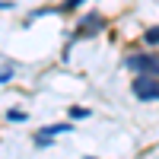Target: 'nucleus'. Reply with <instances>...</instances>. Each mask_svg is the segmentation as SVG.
<instances>
[{
    "mask_svg": "<svg viewBox=\"0 0 159 159\" xmlns=\"http://www.w3.org/2000/svg\"><path fill=\"white\" fill-rule=\"evenodd\" d=\"M134 96L143 99V102H150V99H159V80L153 73H140L134 80Z\"/></svg>",
    "mask_w": 159,
    "mask_h": 159,
    "instance_id": "obj_1",
    "label": "nucleus"
},
{
    "mask_svg": "<svg viewBox=\"0 0 159 159\" xmlns=\"http://www.w3.org/2000/svg\"><path fill=\"white\" fill-rule=\"evenodd\" d=\"M13 76V67H0V80H10Z\"/></svg>",
    "mask_w": 159,
    "mask_h": 159,
    "instance_id": "obj_6",
    "label": "nucleus"
},
{
    "mask_svg": "<svg viewBox=\"0 0 159 159\" xmlns=\"http://www.w3.org/2000/svg\"><path fill=\"white\" fill-rule=\"evenodd\" d=\"M76 3H83V0H67V3H64V7H61V10H64V13H70V10H73V7H76Z\"/></svg>",
    "mask_w": 159,
    "mask_h": 159,
    "instance_id": "obj_5",
    "label": "nucleus"
},
{
    "mask_svg": "<svg viewBox=\"0 0 159 159\" xmlns=\"http://www.w3.org/2000/svg\"><path fill=\"white\" fill-rule=\"evenodd\" d=\"M89 108H70V118H86Z\"/></svg>",
    "mask_w": 159,
    "mask_h": 159,
    "instance_id": "obj_4",
    "label": "nucleus"
},
{
    "mask_svg": "<svg viewBox=\"0 0 159 159\" xmlns=\"http://www.w3.org/2000/svg\"><path fill=\"white\" fill-rule=\"evenodd\" d=\"M147 45H159V25H153V29H147Z\"/></svg>",
    "mask_w": 159,
    "mask_h": 159,
    "instance_id": "obj_3",
    "label": "nucleus"
},
{
    "mask_svg": "<svg viewBox=\"0 0 159 159\" xmlns=\"http://www.w3.org/2000/svg\"><path fill=\"white\" fill-rule=\"evenodd\" d=\"M127 67L137 70V73H153V76H159V61L150 57V54H130V57H127Z\"/></svg>",
    "mask_w": 159,
    "mask_h": 159,
    "instance_id": "obj_2",
    "label": "nucleus"
}]
</instances>
